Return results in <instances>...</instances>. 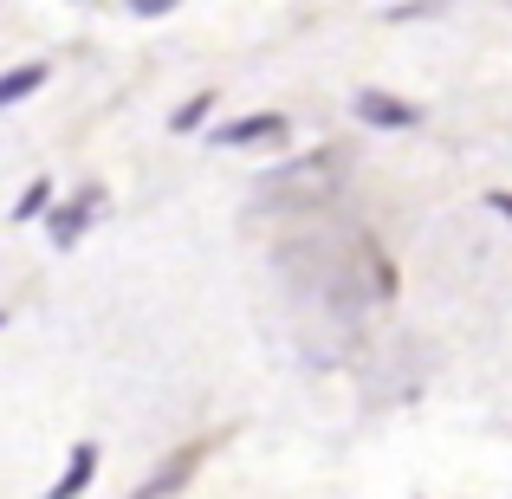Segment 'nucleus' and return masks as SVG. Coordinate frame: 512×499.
I'll list each match as a JSON object with an SVG mask.
<instances>
[{"instance_id":"obj_4","label":"nucleus","mask_w":512,"mask_h":499,"mask_svg":"<svg viewBox=\"0 0 512 499\" xmlns=\"http://www.w3.org/2000/svg\"><path fill=\"white\" fill-rule=\"evenodd\" d=\"M91 214H98V188H85V201H78V208H72V214H65V221H59V227H52V234H59V240H65V247H72V240H78V227H85V221H91Z\"/></svg>"},{"instance_id":"obj_3","label":"nucleus","mask_w":512,"mask_h":499,"mask_svg":"<svg viewBox=\"0 0 512 499\" xmlns=\"http://www.w3.org/2000/svg\"><path fill=\"white\" fill-rule=\"evenodd\" d=\"M33 85H46V65H20V72H7V78H0V111H7V104H20Z\"/></svg>"},{"instance_id":"obj_6","label":"nucleus","mask_w":512,"mask_h":499,"mask_svg":"<svg viewBox=\"0 0 512 499\" xmlns=\"http://www.w3.org/2000/svg\"><path fill=\"white\" fill-rule=\"evenodd\" d=\"M175 0H130V13H169Z\"/></svg>"},{"instance_id":"obj_1","label":"nucleus","mask_w":512,"mask_h":499,"mask_svg":"<svg viewBox=\"0 0 512 499\" xmlns=\"http://www.w3.org/2000/svg\"><path fill=\"white\" fill-rule=\"evenodd\" d=\"M266 137H286V124H279V117H240V124H227L221 137V150H253V143H266Z\"/></svg>"},{"instance_id":"obj_5","label":"nucleus","mask_w":512,"mask_h":499,"mask_svg":"<svg viewBox=\"0 0 512 499\" xmlns=\"http://www.w3.org/2000/svg\"><path fill=\"white\" fill-rule=\"evenodd\" d=\"M91 461H98V448H78V461H72V474L59 480V493H78L85 487V474H91Z\"/></svg>"},{"instance_id":"obj_2","label":"nucleus","mask_w":512,"mask_h":499,"mask_svg":"<svg viewBox=\"0 0 512 499\" xmlns=\"http://www.w3.org/2000/svg\"><path fill=\"white\" fill-rule=\"evenodd\" d=\"M357 117H363V124H389V130H409L415 124L409 104H389L383 91H357Z\"/></svg>"}]
</instances>
